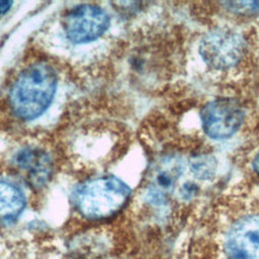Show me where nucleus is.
Here are the masks:
<instances>
[{
    "mask_svg": "<svg viewBox=\"0 0 259 259\" xmlns=\"http://www.w3.org/2000/svg\"><path fill=\"white\" fill-rule=\"evenodd\" d=\"M0 259H1V258H0Z\"/></svg>",
    "mask_w": 259,
    "mask_h": 259,
    "instance_id": "nucleus-14",
    "label": "nucleus"
},
{
    "mask_svg": "<svg viewBox=\"0 0 259 259\" xmlns=\"http://www.w3.org/2000/svg\"><path fill=\"white\" fill-rule=\"evenodd\" d=\"M198 192V186L191 182V181H187L185 183H183L179 189V194L180 197L183 198L184 200L190 199L191 197H193L196 193Z\"/></svg>",
    "mask_w": 259,
    "mask_h": 259,
    "instance_id": "nucleus-11",
    "label": "nucleus"
},
{
    "mask_svg": "<svg viewBox=\"0 0 259 259\" xmlns=\"http://www.w3.org/2000/svg\"><path fill=\"white\" fill-rule=\"evenodd\" d=\"M218 163L213 156L203 154L193 157L189 162V168L192 174L201 180H207L214 176Z\"/></svg>",
    "mask_w": 259,
    "mask_h": 259,
    "instance_id": "nucleus-10",
    "label": "nucleus"
},
{
    "mask_svg": "<svg viewBox=\"0 0 259 259\" xmlns=\"http://www.w3.org/2000/svg\"><path fill=\"white\" fill-rule=\"evenodd\" d=\"M131 189L114 176L90 178L81 182L73 192L77 211L87 220L112 217L127 202Z\"/></svg>",
    "mask_w": 259,
    "mask_h": 259,
    "instance_id": "nucleus-3",
    "label": "nucleus"
},
{
    "mask_svg": "<svg viewBox=\"0 0 259 259\" xmlns=\"http://www.w3.org/2000/svg\"><path fill=\"white\" fill-rule=\"evenodd\" d=\"M181 172L182 166L178 159L174 157L162 159L150 172L143 186L142 198L144 203L153 208L167 205Z\"/></svg>",
    "mask_w": 259,
    "mask_h": 259,
    "instance_id": "nucleus-8",
    "label": "nucleus"
},
{
    "mask_svg": "<svg viewBox=\"0 0 259 259\" xmlns=\"http://www.w3.org/2000/svg\"><path fill=\"white\" fill-rule=\"evenodd\" d=\"M10 163L34 188L46 185L53 174V158L40 145L29 143L17 147L12 152Z\"/></svg>",
    "mask_w": 259,
    "mask_h": 259,
    "instance_id": "nucleus-7",
    "label": "nucleus"
},
{
    "mask_svg": "<svg viewBox=\"0 0 259 259\" xmlns=\"http://www.w3.org/2000/svg\"><path fill=\"white\" fill-rule=\"evenodd\" d=\"M57 84V73L48 62L36 61L24 66L8 92L12 113L22 120L35 119L52 103Z\"/></svg>",
    "mask_w": 259,
    "mask_h": 259,
    "instance_id": "nucleus-2",
    "label": "nucleus"
},
{
    "mask_svg": "<svg viewBox=\"0 0 259 259\" xmlns=\"http://www.w3.org/2000/svg\"><path fill=\"white\" fill-rule=\"evenodd\" d=\"M109 26L104 9L93 4H81L70 9L63 18L66 37L73 44H87L100 37Z\"/></svg>",
    "mask_w": 259,
    "mask_h": 259,
    "instance_id": "nucleus-5",
    "label": "nucleus"
},
{
    "mask_svg": "<svg viewBox=\"0 0 259 259\" xmlns=\"http://www.w3.org/2000/svg\"><path fill=\"white\" fill-rule=\"evenodd\" d=\"M12 6L11 1H0V14L6 13Z\"/></svg>",
    "mask_w": 259,
    "mask_h": 259,
    "instance_id": "nucleus-12",
    "label": "nucleus"
},
{
    "mask_svg": "<svg viewBox=\"0 0 259 259\" xmlns=\"http://www.w3.org/2000/svg\"><path fill=\"white\" fill-rule=\"evenodd\" d=\"M246 52L243 35L230 27H217L201 37L199 54L206 65L215 70H227L237 65Z\"/></svg>",
    "mask_w": 259,
    "mask_h": 259,
    "instance_id": "nucleus-4",
    "label": "nucleus"
},
{
    "mask_svg": "<svg viewBox=\"0 0 259 259\" xmlns=\"http://www.w3.org/2000/svg\"><path fill=\"white\" fill-rule=\"evenodd\" d=\"M195 253L198 259H259V208L235 212Z\"/></svg>",
    "mask_w": 259,
    "mask_h": 259,
    "instance_id": "nucleus-1",
    "label": "nucleus"
},
{
    "mask_svg": "<svg viewBox=\"0 0 259 259\" xmlns=\"http://www.w3.org/2000/svg\"><path fill=\"white\" fill-rule=\"evenodd\" d=\"M204 133L213 140L232 137L242 125L244 110L241 104L229 97H220L206 103L200 111Z\"/></svg>",
    "mask_w": 259,
    "mask_h": 259,
    "instance_id": "nucleus-6",
    "label": "nucleus"
},
{
    "mask_svg": "<svg viewBox=\"0 0 259 259\" xmlns=\"http://www.w3.org/2000/svg\"><path fill=\"white\" fill-rule=\"evenodd\" d=\"M25 206L21 189L10 181L0 180V221L16 219Z\"/></svg>",
    "mask_w": 259,
    "mask_h": 259,
    "instance_id": "nucleus-9",
    "label": "nucleus"
},
{
    "mask_svg": "<svg viewBox=\"0 0 259 259\" xmlns=\"http://www.w3.org/2000/svg\"><path fill=\"white\" fill-rule=\"evenodd\" d=\"M252 167H253L254 171L256 172V174L259 176V152H258V154H256V156L252 162Z\"/></svg>",
    "mask_w": 259,
    "mask_h": 259,
    "instance_id": "nucleus-13",
    "label": "nucleus"
}]
</instances>
